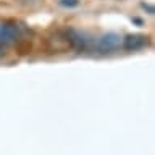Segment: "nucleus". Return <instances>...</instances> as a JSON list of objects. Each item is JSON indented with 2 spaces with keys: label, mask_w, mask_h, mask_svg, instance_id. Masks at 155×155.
I'll list each match as a JSON object with an SVG mask.
<instances>
[{
  "label": "nucleus",
  "mask_w": 155,
  "mask_h": 155,
  "mask_svg": "<svg viewBox=\"0 0 155 155\" xmlns=\"http://www.w3.org/2000/svg\"><path fill=\"white\" fill-rule=\"evenodd\" d=\"M61 7H66V8H73V7H78L79 5V0H60L58 2Z\"/></svg>",
  "instance_id": "6"
},
{
  "label": "nucleus",
  "mask_w": 155,
  "mask_h": 155,
  "mask_svg": "<svg viewBox=\"0 0 155 155\" xmlns=\"http://www.w3.org/2000/svg\"><path fill=\"white\" fill-rule=\"evenodd\" d=\"M28 28H24L23 24L18 23H0V45L7 47V45H13L18 41L26 36Z\"/></svg>",
  "instance_id": "1"
},
{
  "label": "nucleus",
  "mask_w": 155,
  "mask_h": 155,
  "mask_svg": "<svg viewBox=\"0 0 155 155\" xmlns=\"http://www.w3.org/2000/svg\"><path fill=\"white\" fill-rule=\"evenodd\" d=\"M66 37H68V41H70V44H71V48H74V50L82 52V50L87 48V39H84V36H82L81 32L74 31V29H68Z\"/></svg>",
  "instance_id": "5"
},
{
  "label": "nucleus",
  "mask_w": 155,
  "mask_h": 155,
  "mask_svg": "<svg viewBox=\"0 0 155 155\" xmlns=\"http://www.w3.org/2000/svg\"><path fill=\"white\" fill-rule=\"evenodd\" d=\"M147 44H149V37L142 36V34H129V36L123 37L121 47L126 52H137V50H142L144 47H147Z\"/></svg>",
  "instance_id": "3"
},
{
  "label": "nucleus",
  "mask_w": 155,
  "mask_h": 155,
  "mask_svg": "<svg viewBox=\"0 0 155 155\" xmlns=\"http://www.w3.org/2000/svg\"><path fill=\"white\" fill-rule=\"evenodd\" d=\"M3 57H5V47H2V45H0V60H2Z\"/></svg>",
  "instance_id": "7"
},
{
  "label": "nucleus",
  "mask_w": 155,
  "mask_h": 155,
  "mask_svg": "<svg viewBox=\"0 0 155 155\" xmlns=\"http://www.w3.org/2000/svg\"><path fill=\"white\" fill-rule=\"evenodd\" d=\"M121 41H123V37L120 34H115V32L104 34L97 42V50L100 53H111L121 47Z\"/></svg>",
  "instance_id": "2"
},
{
  "label": "nucleus",
  "mask_w": 155,
  "mask_h": 155,
  "mask_svg": "<svg viewBox=\"0 0 155 155\" xmlns=\"http://www.w3.org/2000/svg\"><path fill=\"white\" fill-rule=\"evenodd\" d=\"M48 44H50V48L55 52H65L68 48H71V44L66 37V32H57L48 39Z\"/></svg>",
  "instance_id": "4"
}]
</instances>
